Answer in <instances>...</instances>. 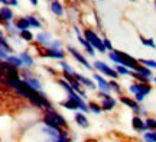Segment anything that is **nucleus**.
<instances>
[{"instance_id": "nucleus-1", "label": "nucleus", "mask_w": 156, "mask_h": 142, "mask_svg": "<svg viewBox=\"0 0 156 142\" xmlns=\"http://www.w3.org/2000/svg\"><path fill=\"white\" fill-rule=\"evenodd\" d=\"M83 35H84V38L88 41L90 44L94 46L97 51H100V52H106V51H107L106 45H104V41L101 39L100 36L95 34L93 29H88V28H87L85 31H84V34H83Z\"/></svg>"}, {"instance_id": "nucleus-2", "label": "nucleus", "mask_w": 156, "mask_h": 142, "mask_svg": "<svg viewBox=\"0 0 156 142\" xmlns=\"http://www.w3.org/2000/svg\"><path fill=\"white\" fill-rule=\"evenodd\" d=\"M93 67H94L97 71H100V74H103V75H107V77H110L112 80H117V78H119V73H117L114 68L108 67V65H107L104 61H94Z\"/></svg>"}, {"instance_id": "nucleus-3", "label": "nucleus", "mask_w": 156, "mask_h": 142, "mask_svg": "<svg viewBox=\"0 0 156 142\" xmlns=\"http://www.w3.org/2000/svg\"><path fill=\"white\" fill-rule=\"evenodd\" d=\"M22 80L26 83V84L30 86L34 90H36V91H41V89H42V83H41L39 77H36V75H35V74H32V73H29L28 68L23 70Z\"/></svg>"}, {"instance_id": "nucleus-4", "label": "nucleus", "mask_w": 156, "mask_h": 142, "mask_svg": "<svg viewBox=\"0 0 156 142\" xmlns=\"http://www.w3.org/2000/svg\"><path fill=\"white\" fill-rule=\"evenodd\" d=\"M0 65H2V73H3V77H7V78H15V80L22 78V75L19 74V68L13 67L12 64L6 63V61H2Z\"/></svg>"}, {"instance_id": "nucleus-5", "label": "nucleus", "mask_w": 156, "mask_h": 142, "mask_svg": "<svg viewBox=\"0 0 156 142\" xmlns=\"http://www.w3.org/2000/svg\"><path fill=\"white\" fill-rule=\"evenodd\" d=\"M114 51H116L117 55L123 60V65H124V67H127L129 70H133V71L137 68V65H139V61H137V60H134L133 57H130L129 54H126V52H123V51H119V49H114Z\"/></svg>"}, {"instance_id": "nucleus-6", "label": "nucleus", "mask_w": 156, "mask_h": 142, "mask_svg": "<svg viewBox=\"0 0 156 142\" xmlns=\"http://www.w3.org/2000/svg\"><path fill=\"white\" fill-rule=\"evenodd\" d=\"M100 97H101V107L103 110L106 112H112L113 109L116 107V99L112 96V94H106V93H100Z\"/></svg>"}, {"instance_id": "nucleus-7", "label": "nucleus", "mask_w": 156, "mask_h": 142, "mask_svg": "<svg viewBox=\"0 0 156 142\" xmlns=\"http://www.w3.org/2000/svg\"><path fill=\"white\" fill-rule=\"evenodd\" d=\"M93 77H94L95 83H97V87H98V90H100V93H106V94H110L112 93V89H110V83L107 81L101 74L98 73H94L93 74Z\"/></svg>"}, {"instance_id": "nucleus-8", "label": "nucleus", "mask_w": 156, "mask_h": 142, "mask_svg": "<svg viewBox=\"0 0 156 142\" xmlns=\"http://www.w3.org/2000/svg\"><path fill=\"white\" fill-rule=\"evenodd\" d=\"M68 51H69V54H71V55H73V57L77 60L78 63L81 64V65H84V67H85L87 70H90V71H91V70L94 68V67H93V65H91V64L87 61V58L84 57V55L80 51H78V49H75L74 46H68Z\"/></svg>"}, {"instance_id": "nucleus-9", "label": "nucleus", "mask_w": 156, "mask_h": 142, "mask_svg": "<svg viewBox=\"0 0 156 142\" xmlns=\"http://www.w3.org/2000/svg\"><path fill=\"white\" fill-rule=\"evenodd\" d=\"M74 31H75V34H77V38H78V41H80V44H81V45L85 48V52L88 54L90 57H94V55H95V51H94L95 48L91 45L88 41L85 39V38H84V35L80 34V29H78L77 26H74Z\"/></svg>"}, {"instance_id": "nucleus-10", "label": "nucleus", "mask_w": 156, "mask_h": 142, "mask_svg": "<svg viewBox=\"0 0 156 142\" xmlns=\"http://www.w3.org/2000/svg\"><path fill=\"white\" fill-rule=\"evenodd\" d=\"M41 55L48 58H54V60H64L65 58V51L62 49H52V48H45L44 52H41Z\"/></svg>"}, {"instance_id": "nucleus-11", "label": "nucleus", "mask_w": 156, "mask_h": 142, "mask_svg": "<svg viewBox=\"0 0 156 142\" xmlns=\"http://www.w3.org/2000/svg\"><path fill=\"white\" fill-rule=\"evenodd\" d=\"M132 126H133L134 131H137V132H146V131H149V126H147V123H146V120L142 119L139 115L133 116V119H132Z\"/></svg>"}, {"instance_id": "nucleus-12", "label": "nucleus", "mask_w": 156, "mask_h": 142, "mask_svg": "<svg viewBox=\"0 0 156 142\" xmlns=\"http://www.w3.org/2000/svg\"><path fill=\"white\" fill-rule=\"evenodd\" d=\"M120 102L123 103V104H126V106H129V107L132 109V110H134L137 115H140V112H142V107H140V104L134 99H132V97H127V96H122L120 97Z\"/></svg>"}, {"instance_id": "nucleus-13", "label": "nucleus", "mask_w": 156, "mask_h": 142, "mask_svg": "<svg viewBox=\"0 0 156 142\" xmlns=\"http://www.w3.org/2000/svg\"><path fill=\"white\" fill-rule=\"evenodd\" d=\"M44 113H48L51 115L54 119H55V122L58 123V125L61 126V128H67V120H65V118L62 116V115H59L56 110H54V107L52 109H45L44 110Z\"/></svg>"}, {"instance_id": "nucleus-14", "label": "nucleus", "mask_w": 156, "mask_h": 142, "mask_svg": "<svg viewBox=\"0 0 156 142\" xmlns=\"http://www.w3.org/2000/svg\"><path fill=\"white\" fill-rule=\"evenodd\" d=\"M42 123H44L45 126H48V128H51V129H54V131H58V132H61L62 131V128L58 123L55 122V119L51 116V115L48 113H44V118H42Z\"/></svg>"}, {"instance_id": "nucleus-15", "label": "nucleus", "mask_w": 156, "mask_h": 142, "mask_svg": "<svg viewBox=\"0 0 156 142\" xmlns=\"http://www.w3.org/2000/svg\"><path fill=\"white\" fill-rule=\"evenodd\" d=\"M74 78H77L81 84H84L85 87H88V89H91V90H94V89H97V86H95V83L93 81V80H90L88 77H85V75H83L81 73H74Z\"/></svg>"}, {"instance_id": "nucleus-16", "label": "nucleus", "mask_w": 156, "mask_h": 142, "mask_svg": "<svg viewBox=\"0 0 156 142\" xmlns=\"http://www.w3.org/2000/svg\"><path fill=\"white\" fill-rule=\"evenodd\" d=\"M74 120H75V123L80 125L81 128H88L90 126L88 119H87L85 113H83V112H77V113L74 115Z\"/></svg>"}, {"instance_id": "nucleus-17", "label": "nucleus", "mask_w": 156, "mask_h": 142, "mask_svg": "<svg viewBox=\"0 0 156 142\" xmlns=\"http://www.w3.org/2000/svg\"><path fill=\"white\" fill-rule=\"evenodd\" d=\"M13 10H12L9 6H3L2 9H0V17H2V20L3 22H12V19H13Z\"/></svg>"}, {"instance_id": "nucleus-18", "label": "nucleus", "mask_w": 156, "mask_h": 142, "mask_svg": "<svg viewBox=\"0 0 156 142\" xmlns=\"http://www.w3.org/2000/svg\"><path fill=\"white\" fill-rule=\"evenodd\" d=\"M36 41H38V44H41V45H44L46 48L52 42V38H51V35L48 32H39L36 35Z\"/></svg>"}, {"instance_id": "nucleus-19", "label": "nucleus", "mask_w": 156, "mask_h": 142, "mask_svg": "<svg viewBox=\"0 0 156 142\" xmlns=\"http://www.w3.org/2000/svg\"><path fill=\"white\" fill-rule=\"evenodd\" d=\"M15 26H16V29L19 32H22V31H28L30 28V23H29L28 17L23 16V17H19L16 22H15Z\"/></svg>"}, {"instance_id": "nucleus-20", "label": "nucleus", "mask_w": 156, "mask_h": 142, "mask_svg": "<svg viewBox=\"0 0 156 142\" xmlns=\"http://www.w3.org/2000/svg\"><path fill=\"white\" fill-rule=\"evenodd\" d=\"M59 104H61L62 107H65V109H68V110H80V104H78L77 102H75V100H73V99H69V97H68L67 100H62L61 103H59Z\"/></svg>"}, {"instance_id": "nucleus-21", "label": "nucleus", "mask_w": 156, "mask_h": 142, "mask_svg": "<svg viewBox=\"0 0 156 142\" xmlns=\"http://www.w3.org/2000/svg\"><path fill=\"white\" fill-rule=\"evenodd\" d=\"M6 63H9V64H12L13 67H16V68H22L23 65V61H22V58L19 57V55H10V57L6 60Z\"/></svg>"}, {"instance_id": "nucleus-22", "label": "nucleus", "mask_w": 156, "mask_h": 142, "mask_svg": "<svg viewBox=\"0 0 156 142\" xmlns=\"http://www.w3.org/2000/svg\"><path fill=\"white\" fill-rule=\"evenodd\" d=\"M136 73H140L142 75H145V77H147L149 80H153L155 77H153V74H152V70L147 68V67H145V65H142V64H139L137 65V68L134 70Z\"/></svg>"}, {"instance_id": "nucleus-23", "label": "nucleus", "mask_w": 156, "mask_h": 142, "mask_svg": "<svg viewBox=\"0 0 156 142\" xmlns=\"http://www.w3.org/2000/svg\"><path fill=\"white\" fill-rule=\"evenodd\" d=\"M19 57L22 58V61H23V64L28 67V68H30V67H34V58L30 57V54L29 52H26V51H23V52H20L19 54Z\"/></svg>"}, {"instance_id": "nucleus-24", "label": "nucleus", "mask_w": 156, "mask_h": 142, "mask_svg": "<svg viewBox=\"0 0 156 142\" xmlns=\"http://www.w3.org/2000/svg\"><path fill=\"white\" fill-rule=\"evenodd\" d=\"M51 10L54 12L56 16H62V15H64V7H62V5L58 0H54V2L51 3Z\"/></svg>"}, {"instance_id": "nucleus-25", "label": "nucleus", "mask_w": 156, "mask_h": 142, "mask_svg": "<svg viewBox=\"0 0 156 142\" xmlns=\"http://www.w3.org/2000/svg\"><path fill=\"white\" fill-rule=\"evenodd\" d=\"M136 86H137V93H143L145 96L151 94L152 86L149 83H136Z\"/></svg>"}, {"instance_id": "nucleus-26", "label": "nucleus", "mask_w": 156, "mask_h": 142, "mask_svg": "<svg viewBox=\"0 0 156 142\" xmlns=\"http://www.w3.org/2000/svg\"><path fill=\"white\" fill-rule=\"evenodd\" d=\"M0 45H2V49L6 51L7 54H12V52H13V48L7 44V41H6V38H5V35L3 34L0 35Z\"/></svg>"}, {"instance_id": "nucleus-27", "label": "nucleus", "mask_w": 156, "mask_h": 142, "mask_svg": "<svg viewBox=\"0 0 156 142\" xmlns=\"http://www.w3.org/2000/svg\"><path fill=\"white\" fill-rule=\"evenodd\" d=\"M88 107H90V112H93V113H95V115H100L101 112H103L101 104H98V103H95V102H90Z\"/></svg>"}, {"instance_id": "nucleus-28", "label": "nucleus", "mask_w": 156, "mask_h": 142, "mask_svg": "<svg viewBox=\"0 0 156 142\" xmlns=\"http://www.w3.org/2000/svg\"><path fill=\"white\" fill-rule=\"evenodd\" d=\"M28 20H29V23H30V28H41V26H42V23L39 22L38 19H36V16H35V15H28Z\"/></svg>"}, {"instance_id": "nucleus-29", "label": "nucleus", "mask_w": 156, "mask_h": 142, "mask_svg": "<svg viewBox=\"0 0 156 142\" xmlns=\"http://www.w3.org/2000/svg\"><path fill=\"white\" fill-rule=\"evenodd\" d=\"M139 64H142V65H145V67H147V68H155L156 70V61L155 60H146V58H142V60H139Z\"/></svg>"}, {"instance_id": "nucleus-30", "label": "nucleus", "mask_w": 156, "mask_h": 142, "mask_svg": "<svg viewBox=\"0 0 156 142\" xmlns=\"http://www.w3.org/2000/svg\"><path fill=\"white\" fill-rule=\"evenodd\" d=\"M108 58H110V61H113V63L116 64V65H123V60L119 55H117L116 51H112L110 54H108Z\"/></svg>"}, {"instance_id": "nucleus-31", "label": "nucleus", "mask_w": 156, "mask_h": 142, "mask_svg": "<svg viewBox=\"0 0 156 142\" xmlns=\"http://www.w3.org/2000/svg\"><path fill=\"white\" fill-rule=\"evenodd\" d=\"M145 142H156V131H149L143 133Z\"/></svg>"}, {"instance_id": "nucleus-32", "label": "nucleus", "mask_w": 156, "mask_h": 142, "mask_svg": "<svg viewBox=\"0 0 156 142\" xmlns=\"http://www.w3.org/2000/svg\"><path fill=\"white\" fill-rule=\"evenodd\" d=\"M19 36H20V39H23V41H34V34L30 32V31H22L20 34H19Z\"/></svg>"}, {"instance_id": "nucleus-33", "label": "nucleus", "mask_w": 156, "mask_h": 142, "mask_svg": "<svg viewBox=\"0 0 156 142\" xmlns=\"http://www.w3.org/2000/svg\"><path fill=\"white\" fill-rule=\"evenodd\" d=\"M140 42H142L145 46H151V48H153V49L156 48L155 41L152 39V38H145V36H140Z\"/></svg>"}, {"instance_id": "nucleus-34", "label": "nucleus", "mask_w": 156, "mask_h": 142, "mask_svg": "<svg viewBox=\"0 0 156 142\" xmlns=\"http://www.w3.org/2000/svg\"><path fill=\"white\" fill-rule=\"evenodd\" d=\"M130 75H132L133 78L137 80L139 83H149V81H151V80L147 78V77H145V75H142L140 73H136V71H133V73L130 74Z\"/></svg>"}, {"instance_id": "nucleus-35", "label": "nucleus", "mask_w": 156, "mask_h": 142, "mask_svg": "<svg viewBox=\"0 0 156 142\" xmlns=\"http://www.w3.org/2000/svg\"><path fill=\"white\" fill-rule=\"evenodd\" d=\"M119 73V75H130V70L127 67H124V65H116V68H114Z\"/></svg>"}, {"instance_id": "nucleus-36", "label": "nucleus", "mask_w": 156, "mask_h": 142, "mask_svg": "<svg viewBox=\"0 0 156 142\" xmlns=\"http://www.w3.org/2000/svg\"><path fill=\"white\" fill-rule=\"evenodd\" d=\"M59 65L62 67V70H64V73H69V74H74V73H75V71L73 70V67H71V65H69L68 63H65L64 60H62L61 63H59Z\"/></svg>"}, {"instance_id": "nucleus-37", "label": "nucleus", "mask_w": 156, "mask_h": 142, "mask_svg": "<svg viewBox=\"0 0 156 142\" xmlns=\"http://www.w3.org/2000/svg\"><path fill=\"white\" fill-rule=\"evenodd\" d=\"M108 83H110V89H112V91H114V93H120V91H122V87H120V84L117 83L116 80H110Z\"/></svg>"}, {"instance_id": "nucleus-38", "label": "nucleus", "mask_w": 156, "mask_h": 142, "mask_svg": "<svg viewBox=\"0 0 156 142\" xmlns=\"http://www.w3.org/2000/svg\"><path fill=\"white\" fill-rule=\"evenodd\" d=\"M146 123L149 126V131H156V119H153V118H146Z\"/></svg>"}, {"instance_id": "nucleus-39", "label": "nucleus", "mask_w": 156, "mask_h": 142, "mask_svg": "<svg viewBox=\"0 0 156 142\" xmlns=\"http://www.w3.org/2000/svg\"><path fill=\"white\" fill-rule=\"evenodd\" d=\"M46 48H52V49H61V41L52 39V42H51V44L46 46Z\"/></svg>"}, {"instance_id": "nucleus-40", "label": "nucleus", "mask_w": 156, "mask_h": 142, "mask_svg": "<svg viewBox=\"0 0 156 142\" xmlns=\"http://www.w3.org/2000/svg\"><path fill=\"white\" fill-rule=\"evenodd\" d=\"M56 142H71V139H69V137H68V132L61 131V137H59V139H58Z\"/></svg>"}, {"instance_id": "nucleus-41", "label": "nucleus", "mask_w": 156, "mask_h": 142, "mask_svg": "<svg viewBox=\"0 0 156 142\" xmlns=\"http://www.w3.org/2000/svg\"><path fill=\"white\" fill-rule=\"evenodd\" d=\"M2 5L5 6H19V2L17 0H0Z\"/></svg>"}, {"instance_id": "nucleus-42", "label": "nucleus", "mask_w": 156, "mask_h": 142, "mask_svg": "<svg viewBox=\"0 0 156 142\" xmlns=\"http://www.w3.org/2000/svg\"><path fill=\"white\" fill-rule=\"evenodd\" d=\"M145 99H146V96L143 94V93H136V94H134V100H136L137 103H142Z\"/></svg>"}, {"instance_id": "nucleus-43", "label": "nucleus", "mask_w": 156, "mask_h": 142, "mask_svg": "<svg viewBox=\"0 0 156 142\" xmlns=\"http://www.w3.org/2000/svg\"><path fill=\"white\" fill-rule=\"evenodd\" d=\"M103 41H104V45H106V48H107V49H110V51H114V49H113L112 42H110V41L107 39V38H103Z\"/></svg>"}, {"instance_id": "nucleus-44", "label": "nucleus", "mask_w": 156, "mask_h": 142, "mask_svg": "<svg viewBox=\"0 0 156 142\" xmlns=\"http://www.w3.org/2000/svg\"><path fill=\"white\" fill-rule=\"evenodd\" d=\"M46 70H48V71H49V73L52 74V75H55V74H56L55 70H54V68H51V67H46Z\"/></svg>"}, {"instance_id": "nucleus-45", "label": "nucleus", "mask_w": 156, "mask_h": 142, "mask_svg": "<svg viewBox=\"0 0 156 142\" xmlns=\"http://www.w3.org/2000/svg\"><path fill=\"white\" fill-rule=\"evenodd\" d=\"M29 2H30L34 6H38V0H29Z\"/></svg>"}, {"instance_id": "nucleus-46", "label": "nucleus", "mask_w": 156, "mask_h": 142, "mask_svg": "<svg viewBox=\"0 0 156 142\" xmlns=\"http://www.w3.org/2000/svg\"><path fill=\"white\" fill-rule=\"evenodd\" d=\"M153 81H155V84H156V77H155V78H153Z\"/></svg>"}, {"instance_id": "nucleus-47", "label": "nucleus", "mask_w": 156, "mask_h": 142, "mask_svg": "<svg viewBox=\"0 0 156 142\" xmlns=\"http://www.w3.org/2000/svg\"><path fill=\"white\" fill-rule=\"evenodd\" d=\"M132 2H134V0H132Z\"/></svg>"}]
</instances>
